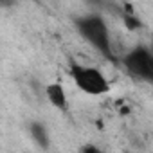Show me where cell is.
Listing matches in <instances>:
<instances>
[{
    "label": "cell",
    "instance_id": "obj_4",
    "mask_svg": "<svg viewBox=\"0 0 153 153\" xmlns=\"http://www.w3.org/2000/svg\"><path fill=\"white\" fill-rule=\"evenodd\" d=\"M45 97L49 99V103L58 108V110H67V92H65V87L58 81L54 83H49L45 87Z\"/></svg>",
    "mask_w": 153,
    "mask_h": 153
},
{
    "label": "cell",
    "instance_id": "obj_2",
    "mask_svg": "<svg viewBox=\"0 0 153 153\" xmlns=\"http://www.w3.org/2000/svg\"><path fill=\"white\" fill-rule=\"evenodd\" d=\"M68 74H70L74 85L87 96H105V94L110 92L108 78L96 67L83 65V63H78V61L70 59Z\"/></svg>",
    "mask_w": 153,
    "mask_h": 153
},
{
    "label": "cell",
    "instance_id": "obj_3",
    "mask_svg": "<svg viewBox=\"0 0 153 153\" xmlns=\"http://www.w3.org/2000/svg\"><path fill=\"white\" fill-rule=\"evenodd\" d=\"M121 63L133 79L153 85V51L149 47L142 43L131 47L121 58Z\"/></svg>",
    "mask_w": 153,
    "mask_h": 153
},
{
    "label": "cell",
    "instance_id": "obj_7",
    "mask_svg": "<svg viewBox=\"0 0 153 153\" xmlns=\"http://www.w3.org/2000/svg\"><path fill=\"white\" fill-rule=\"evenodd\" d=\"M85 2L88 4V6H92V7H101V9H105L106 6H110L114 0H85Z\"/></svg>",
    "mask_w": 153,
    "mask_h": 153
},
{
    "label": "cell",
    "instance_id": "obj_6",
    "mask_svg": "<svg viewBox=\"0 0 153 153\" xmlns=\"http://www.w3.org/2000/svg\"><path fill=\"white\" fill-rule=\"evenodd\" d=\"M123 20H124V24H126V27H128L130 31H137V29H140V27H142L140 20H139L131 11L124 13V15H123Z\"/></svg>",
    "mask_w": 153,
    "mask_h": 153
},
{
    "label": "cell",
    "instance_id": "obj_8",
    "mask_svg": "<svg viewBox=\"0 0 153 153\" xmlns=\"http://www.w3.org/2000/svg\"><path fill=\"white\" fill-rule=\"evenodd\" d=\"M81 151H99V149H97L96 146H83Z\"/></svg>",
    "mask_w": 153,
    "mask_h": 153
},
{
    "label": "cell",
    "instance_id": "obj_5",
    "mask_svg": "<svg viewBox=\"0 0 153 153\" xmlns=\"http://www.w3.org/2000/svg\"><path fill=\"white\" fill-rule=\"evenodd\" d=\"M29 133H31V137H33V140L36 142L38 148L49 149V146H51V137H49V130H47L45 123L33 121V123L29 124Z\"/></svg>",
    "mask_w": 153,
    "mask_h": 153
},
{
    "label": "cell",
    "instance_id": "obj_1",
    "mask_svg": "<svg viewBox=\"0 0 153 153\" xmlns=\"http://www.w3.org/2000/svg\"><path fill=\"white\" fill-rule=\"evenodd\" d=\"M74 27L87 43H90L108 61H117L115 54L112 52V40H110L108 24L99 13H87L81 16H76Z\"/></svg>",
    "mask_w": 153,
    "mask_h": 153
}]
</instances>
